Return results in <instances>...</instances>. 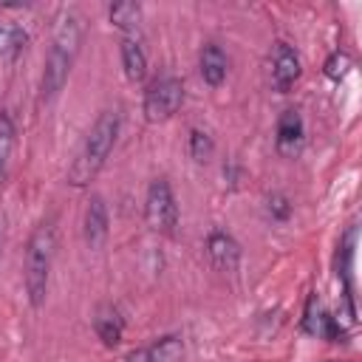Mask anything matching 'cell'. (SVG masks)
Returning a JSON list of instances; mask_svg holds the SVG:
<instances>
[{
    "mask_svg": "<svg viewBox=\"0 0 362 362\" xmlns=\"http://www.w3.org/2000/svg\"><path fill=\"white\" fill-rule=\"evenodd\" d=\"M82 45V17L76 8H62L54 25V37H51V48L42 65V82H40V96L42 102H51L59 96V90L68 82V74L76 62Z\"/></svg>",
    "mask_w": 362,
    "mask_h": 362,
    "instance_id": "6da1fadb",
    "label": "cell"
},
{
    "mask_svg": "<svg viewBox=\"0 0 362 362\" xmlns=\"http://www.w3.org/2000/svg\"><path fill=\"white\" fill-rule=\"evenodd\" d=\"M119 136V113L116 110H102L99 119L93 122V127L88 130L76 158L68 167V184L71 187H88L105 167V161L113 153Z\"/></svg>",
    "mask_w": 362,
    "mask_h": 362,
    "instance_id": "7a4b0ae2",
    "label": "cell"
},
{
    "mask_svg": "<svg viewBox=\"0 0 362 362\" xmlns=\"http://www.w3.org/2000/svg\"><path fill=\"white\" fill-rule=\"evenodd\" d=\"M54 252H57V229L54 221H40L34 232L28 235L25 243V260H23V283L28 303L40 308L48 297V280H51V266H54Z\"/></svg>",
    "mask_w": 362,
    "mask_h": 362,
    "instance_id": "3957f363",
    "label": "cell"
},
{
    "mask_svg": "<svg viewBox=\"0 0 362 362\" xmlns=\"http://www.w3.org/2000/svg\"><path fill=\"white\" fill-rule=\"evenodd\" d=\"M181 105H184V82L173 74H164V76L153 79L150 88L144 90L141 110H144V119L156 124V122L173 119Z\"/></svg>",
    "mask_w": 362,
    "mask_h": 362,
    "instance_id": "277c9868",
    "label": "cell"
},
{
    "mask_svg": "<svg viewBox=\"0 0 362 362\" xmlns=\"http://www.w3.org/2000/svg\"><path fill=\"white\" fill-rule=\"evenodd\" d=\"M144 221L158 235H175L178 226V204L167 178H156L144 195Z\"/></svg>",
    "mask_w": 362,
    "mask_h": 362,
    "instance_id": "5b68a950",
    "label": "cell"
},
{
    "mask_svg": "<svg viewBox=\"0 0 362 362\" xmlns=\"http://www.w3.org/2000/svg\"><path fill=\"white\" fill-rule=\"evenodd\" d=\"M300 54L288 42H274L272 48V62H269V82L277 93H288L294 82L300 79Z\"/></svg>",
    "mask_w": 362,
    "mask_h": 362,
    "instance_id": "8992f818",
    "label": "cell"
},
{
    "mask_svg": "<svg viewBox=\"0 0 362 362\" xmlns=\"http://www.w3.org/2000/svg\"><path fill=\"white\" fill-rule=\"evenodd\" d=\"M274 144H277V153L283 158L300 156V150L305 144V124H303V116L294 107H288V110L280 113L277 130H274Z\"/></svg>",
    "mask_w": 362,
    "mask_h": 362,
    "instance_id": "52a82bcc",
    "label": "cell"
},
{
    "mask_svg": "<svg viewBox=\"0 0 362 362\" xmlns=\"http://www.w3.org/2000/svg\"><path fill=\"white\" fill-rule=\"evenodd\" d=\"M107 204L102 195H90L88 206H85V218H82V238L90 249H99L107 240Z\"/></svg>",
    "mask_w": 362,
    "mask_h": 362,
    "instance_id": "ba28073f",
    "label": "cell"
},
{
    "mask_svg": "<svg viewBox=\"0 0 362 362\" xmlns=\"http://www.w3.org/2000/svg\"><path fill=\"white\" fill-rule=\"evenodd\" d=\"M206 255H209V260L218 272H235L238 260H240V246L229 232L212 229L209 238H206Z\"/></svg>",
    "mask_w": 362,
    "mask_h": 362,
    "instance_id": "9c48e42d",
    "label": "cell"
},
{
    "mask_svg": "<svg viewBox=\"0 0 362 362\" xmlns=\"http://www.w3.org/2000/svg\"><path fill=\"white\" fill-rule=\"evenodd\" d=\"M93 331L96 337L107 345V348H116L122 342V334H124V320L119 314L116 305L110 303H102L96 311H93Z\"/></svg>",
    "mask_w": 362,
    "mask_h": 362,
    "instance_id": "30bf717a",
    "label": "cell"
},
{
    "mask_svg": "<svg viewBox=\"0 0 362 362\" xmlns=\"http://www.w3.org/2000/svg\"><path fill=\"white\" fill-rule=\"evenodd\" d=\"M198 68H201V76H204V82H206V85H212V88H218V85L226 79V71H229V59H226V54H223V48H221V45H215V42H206V45L201 48V57H198Z\"/></svg>",
    "mask_w": 362,
    "mask_h": 362,
    "instance_id": "8fae6325",
    "label": "cell"
},
{
    "mask_svg": "<svg viewBox=\"0 0 362 362\" xmlns=\"http://www.w3.org/2000/svg\"><path fill=\"white\" fill-rule=\"evenodd\" d=\"M122 68H124V76L130 82H141L144 74H147V57H144V48L136 37H124L122 40Z\"/></svg>",
    "mask_w": 362,
    "mask_h": 362,
    "instance_id": "7c38bea8",
    "label": "cell"
},
{
    "mask_svg": "<svg viewBox=\"0 0 362 362\" xmlns=\"http://www.w3.org/2000/svg\"><path fill=\"white\" fill-rule=\"evenodd\" d=\"M107 14H110V23H113L116 28L127 31V37H133V31H136V28H139V23H141V6H139V3H133V0L113 3V6L107 8Z\"/></svg>",
    "mask_w": 362,
    "mask_h": 362,
    "instance_id": "4fadbf2b",
    "label": "cell"
},
{
    "mask_svg": "<svg viewBox=\"0 0 362 362\" xmlns=\"http://www.w3.org/2000/svg\"><path fill=\"white\" fill-rule=\"evenodd\" d=\"M11 150H14V122L8 113L0 110V187L8 175V161H11Z\"/></svg>",
    "mask_w": 362,
    "mask_h": 362,
    "instance_id": "5bb4252c",
    "label": "cell"
},
{
    "mask_svg": "<svg viewBox=\"0 0 362 362\" xmlns=\"http://www.w3.org/2000/svg\"><path fill=\"white\" fill-rule=\"evenodd\" d=\"M25 45V31L11 25V23H0V54L3 57H17Z\"/></svg>",
    "mask_w": 362,
    "mask_h": 362,
    "instance_id": "9a60e30c",
    "label": "cell"
},
{
    "mask_svg": "<svg viewBox=\"0 0 362 362\" xmlns=\"http://www.w3.org/2000/svg\"><path fill=\"white\" fill-rule=\"evenodd\" d=\"M212 150H215L212 136H209L206 130H201V127H192V130H189V156H192L198 164H204V161H209Z\"/></svg>",
    "mask_w": 362,
    "mask_h": 362,
    "instance_id": "2e32d148",
    "label": "cell"
},
{
    "mask_svg": "<svg viewBox=\"0 0 362 362\" xmlns=\"http://www.w3.org/2000/svg\"><path fill=\"white\" fill-rule=\"evenodd\" d=\"M348 65H351L348 54H342V51H334V54L325 59V76H328V79H334V82H339V79L348 74Z\"/></svg>",
    "mask_w": 362,
    "mask_h": 362,
    "instance_id": "e0dca14e",
    "label": "cell"
},
{
    "mask_svg": "<svg viewBox=\"0 0 362 362\" xmlns=\"http://www.w3.org/2000/svg\"><path fill=\"white\" fill-rule=\"evenodd\" d=\"M269 212H272V218H274V221H286V218H288V212H291V206H288V201H286L283 195H277V192H274V195L269 198Z\"/></svg>",
    "mask_w": 362,
    "mask_h": 362,
    "instance_id": "ac0fdd59",
    "label": "cell"
},
{
    "mask_svg": "<svg viewBox=\"0 0 362 362\" xmlns=\"http://www.w3.org/2000/svg\"><path fill=\"white\" fill-rule=\"evenodd\" d=\"M0 252H3V215H0Z\"/></svg>",
    "mask_w": 362,
    "mask_h": 362,
    "instance_id": "d6986e66",
    "label": "cell"
}]
</instances>
